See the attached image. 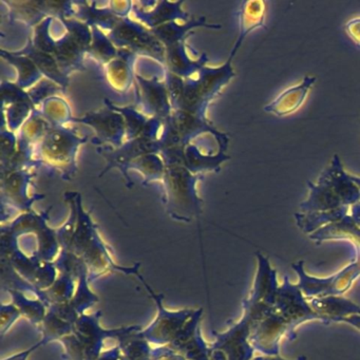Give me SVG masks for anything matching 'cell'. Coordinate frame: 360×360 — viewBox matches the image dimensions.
<instances>
[{
    "label": "cell",
    "mask_w": 360,
    "mask_h": 360,
    "mask_svg": "<svg viewBox=\"0 0 360 360\" xmlns=\"http://www.w3.org/2000/svg\"><path fill=\"white\" fill-rule=\"evenodd\" d=\"M141 281L146 286L149 292L153 295V298L157 301L158 307H159V314H158L157 319L145 330L144 335H141V337H144V338L149 339V340L155 341L157 343H167L170 342V341L172 342L176 339V337L178 336L179 333L182 330L186 319L193 317L191 315L193 311H178V313H170V311H166L165 309L162 307V302L160 301L161 298L157 296V295L153 294V290L147 285L144 279L141 278Z\"/></svg>",
    "instance_id": "obj_1"
},
{
    "label": "cell",
    "mask_w": 360,
    "mask_h": 360,
    "mask_svg": "<svg viewBox=\"0 0 360 360\" xmlns=\"http://www.w3.org/2000/svg\"><path fill=\"white\" fill-rule=\"evenodd\" d=\"M315 82V77H305L302 84L284 91L275 102L265 107L264 110L279 117L295 112L303 104V101Z\"/></svg>",
    "instance_id": "obj_2"
},
{
    "label": "cell",
    "mask_w": 360,
    "mask_h": 360,
    "mask_svg": "<svg viewBox=\"0 0 360 360\" xmlns=\"http://www.w3.org/2000/svg\"><path fill=\"white\" fill-rule=\"evenodd\" d=\"M341 300H342V299H334V307H335L334 313H336V314H335V317H337V316L339 315V314L337 313V311H338V309H337L336 307H345V305L349 304V302H345V301H341ZM322 301H323V300H322ZM323 302L326 303V307H324V309H326V313H328V315H326V318H328V311H330V309H330V307H333L332 299H326V300H324ZM319 307V309H318V311H319L320 309H323V307ZM318 311H317V313H318Z\"/></svg>",
    "instance_id": "obj_3"
},
{
    "label": "cell",
    "mask_w": 360,
    "mask_h": 360,
    "mask_svg": "<svg viewBox=\"0 0 360 360\" xmlns=\"http://www.w3.org/2000/svg\"><path fill=\"white\" fill-rule=\"evenodd\" d=\"M43 342H45V341H41L39 345H35V347H33L32 349H28V351L22 352V353L18 354V355H14L13 357L7 358V359L4 360H26L27 356H29V354H30L31 352L34 351V349H37V347H39Z\"/></svg>",
    "instance_id": "obj_4"
},
{
    "label": "cell",
    "mask_w": 360,
    "mask_h": 360,
    "mask_svg": "<svg viewBox=\"0 0 360 360\" xmlns=\"http://www.w3.org/2000/svg\"><path fill=\"white\" fill-rule=\"evenodd\" d=\"M256 360H282V359H262V358H258V359H256ZM299 360H302V358H300V359Z\"/></svg>",
    "instance_id": "obj_5"
}]
</instances>
